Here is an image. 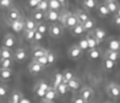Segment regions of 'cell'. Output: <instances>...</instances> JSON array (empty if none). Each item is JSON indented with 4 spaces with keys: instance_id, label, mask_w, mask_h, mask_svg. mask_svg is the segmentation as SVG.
I'll return each instance as SVG.
<instances>
[{
    "instance_id": "9c48e42d",
    "label": "cell",
    "mask_w": 120,
    "mask_h": 103,
    "mask_svg": "<svg viewBox=\"0 0 120 103\" xmlns=\"http://www.w3.org/2000/svg\"><path fill=\"white\" fill-rule=\"evenodd\" d=\"M27 52L22 49V48H18L15 52H14V57L13 59L17 62V63H23L26 59H27Z\"/></svg>"
},
{
    "instance_id": "7bdbcfd3",
    "label": "cell",
    "mask_w": 120,
    "mask_h": 103,
    "mask_svg": "<svg viewBox=\"0 0 120 103\" xmlns=\"http://www.w3.org/2000/svg\"><path fill=\"white\" fill-rule=\"evenodd\" d=\"M12 4H13V0H0V6L3 9L4 8L9 9L12 7Z\"/></svg>"
},
{
    "instance_id": "52a82bcc",
    "label": "cell",
    "mask_w": 120,
    "mask_h": 103,
    "mask_svg": "<svg viewBox=\"0 0 120 103\" xmlns=\"http://www.w3.org/2000/svg\"><path fill=\"white\" fill-rule=\"evenodd\" d=\"M60 19H61V13H60V11L49 9L45 13V21H47V22H60Z\"/></svg>"
},
{
    "instance_id": "d4e9b609",
    "label": "cell",
    "mask_w": 120,
    "mask_h": 103,
    "mask_svg": "<svg viewBox=\"0 0 120 103\" xmlns=\"http://www.w3.org/2000/svg\"><path fill=\"white\" fill-rule=\"evenodd\" d=\"M31 18H33L37 22H44L45 21V12L38 10V9H35L31 13Z\"/></svg>"
},
{
    "instance_id": "8d00e7d4",
    "label": "cell",
    "mask_w": 120,
    "mask_h": 103,
    "mask_svg": "<svg viewBox=\"0 0 120 103\" xmlns=\"http://www.w3.org/2000/svg\"><path fill=\"white\" fill-rule=\"evenodd\" d=\"M38 32H40L41 34L45 35L47 33H49V26L46 24L45 22H38V25H37V29Z\"/></svg>"
},
{
    "instance_id": "d6a6232c",
    "label": "cell",
    "mask_w": 120,
    "mask_h": 103,
    "mask_svg": "<svg viewBox=\"0 0 120 103\" xmlns=\"http://www.w3.org/2000/svg\"><path fill=\"white\" fill-rule=\"evenodd\" d=\"M109 49L112 51H118L120 52V40L116 38H111L109 40Z\"/></svg>"
},
{
    "instance_id": "6da1fadb",
    "label": "cell",
    "mask_w": 120,
    "mask_h": 103,
    "mask_svg": "<svg viewBox=\"0 0 120 103\" xmlns=\"http://www.w3.org/2000/svg\"><path fill=\"white\" fill-rule=\"evenodd\" d=\"M60 22L64 27L70 29L73 26H75L77 23H79V21H78L77 16L74 12L72 13L69 11H65V12L61 13Z\"/></svg>"
},
{
    "instance_id": "ac0fdd59",
    "label": "cell",
    "mask_w": 120,
    "mask_h": 103,
    "mask_svg": "<svg viewBox=\"0 0 120 103\" xmlns=\"http://www.w3.org/2000/svg\"><path fill=\"white\" fill-rule=\"evenodd\" d=\"M69 32H70V34H71L73 37H80V36H82V35L85 32V30H84V28H83L82 23L79 22V23H77L75 26H73L72 28H70V29H69Z\"/></svg>"
},
{
    "instance_id": "3957f363",
    "label": "cell",
    "mask_w": 120,
    "mask_h": 103,
    "mask_svg": "<svg viewBox=\"0 0 120 103\" xmlns=\"http://www.w3.org/2000/svg\"><path fill=\"white\" fill-rule=\"evenodd\" d=\"M106 93L110 97L113 99L120 98V85H118L115 82H112L108 84L106 87Z\"/></svg>"
},
{
    "instance_id": "d6986e66",
    "label": "cell",
    "mask_w": 120,
    "mask_h": 103,
    "mask_svg": "<svg viewBox=\"0 0 120 103\" xmlns=\"http://www.w3.org/2000/svg\"><path fill=\"white\" fill-rule=\"evenodd\" d=\"M87 41H88V45H89V49H95V48H98L99 42L97 40V38L94 37L92 31H89L87 32L86 36H85Z\"/></svg>"
},
{
    "instance_id": "836d02e7",
    "label": "cell",
    "mask_w": 120,
    "mask_h": 103,
    "mask_svg": "<svg viewBox=\"0 0 120 103\" xmlns=\"http://www.w3.org/2000/svg\"><path fill=\"white\" fill-rule=\"evenodd\" d=\"M75 73L70 70V69H66L64 72H63V82H68L70 80H72L73 78H75Z\"/></svg>"
},
{
    "instance_id": "7c38bea8",
    "label": "cell",
    "mask_w": 120,
    "mask_h": 103,
    "mask_svg": "<svg viewBox=\"0 0 120 103\" xmlns=\"http://www.w3.org/2000/svg\"><path fill=\"white\" fill-rule=\"evenodd\" d=\"M92 33L94 35V37L97 38V40L100 43L102 42L103 40H105V38L107 37V33L105 30H103L102 28H99V27H96L92 30Z\"/></svg>"
},
{
    "instance_id": "d590c367",
    "label": "cell",
    "mask_w": 120,
    "mask_h": 103,
    "mask_svg": "<svg viewBox=\"0 0 120 103\" xmlns=\"http://www.w3.org/2000/svg\"><path fill=\"white\" fill-rule=\"evenodd\" d=\"M49 5H50V9L52 10L60 11V9L63 7V5L58 0H49Z\"/></svg>"
},
{
    "instance_id": "b9f144b4",
    "label": "cell",
    "mask_w": 120,
    "mask_h": 103,
    "mask_svg": "<svg viewBox=\"0 0 120 103\" xmlns=\"http://www.w3.org/2000/svg\"><path fill=\"white\" fill-rule=\"evenodd\" d=\"M1 68H10L13 64V59H3L0 61Z\"/></svg>"
},
{
    "instance_id": "4316f807",
    "label": "cell",
    "mask_w": 120,
    "mask_h": 103,
    "mask_svg": "<svg viewBox=\"0 0 120 103\" xmlns=\"http://www.w3.org/2000/svg\"><path fill=\"white\" fill-rule=\"evenodd\" d=\"M82 6L87 10H94L97 9L98 3V0H82Z\"/></svg>"
},
{
    "instance_id": "4dcf8cb0",
    "label": "cell",
    "mask_w": 120,
    "mask_h": 103,
    "mask_svg": "<svg viewBox=\"0 0 120 103\" xmlns=\"http://www.w3.org/2000/svg\"><path fill=\"white\" fill-rule=\"evenodd\" d=\"M63 82V72H55L54 73V76H53V81H52V85L55 89Z\"/></svg>"
},
{
    "instance_id": "e575fe53",
    "label": "cell",
    "mask_w": 120,
    "mask_h": 103,
    "mask_svg": "<svg viewBox=\"0 0 120 103\" xmlns=\"http://www.w3.org/2000/svg\"><path fill=\"white\" fill-rule=\"evenodd\" d=\"M36 9H38V10H41L43 12H47L49 9H50V5H49V0H41L39 2V4L38 5L37 8Z\"/></svg>"
},
{
    "instance_id": "cb8c5ba5",
    "label": "cell",
    "mask_w": 120,
    "mask_h": 103,
    "mask_svg": "<svg viewBox=\"0 0 120 103\" xmlns=\"http://www.w3.org/2000/svg\"><path fill=\"white\" fill-rule=\"evenodd\" d=\"M22 96L21 92L19 90H14L10 94L8 103H20L22 100Z\"/></svg>"
},
{
    "instance_id": "8992f818",
    "label": "cell",
    "mask_w": 120,
    "mask_h": 103,
    "mask_svg": "<svg viewBox=\"0 0 120 103\" xmlns=\"http://www.w3.org/2000/svg\"><path fill=\"white\" fill-rule=\"evenodd\" d=\"M79 95L85 100V102H91L94 97V90L89 86H82L80 89Z\"/></svg>"
},
{
    "instance_id": "74e56055",
    "label": "cell",
    "mask_w": 120,
    "mask_h": 103,
    "mask_svg": "<svg viewBox=\"0 0 120 103\" xmlns=\"http://www.w3.org/2000/svg\"><path fill=\"white\" fill-rule=\"evenodd\" d=\"M46 56L48 58V62H49V66L51 65H53L56 60H57V57H56V54L52 52L51 50H47V53H46Z\"/></svg>"
},
{
    "instance_id": "11a10c76",
    "label": "cell",
    "mask_w": 120,
    "mask_h": 103,
    "mask_svg": "<svg viewBox=\"0 0 120 103\" xmlns=\"http://www.w3.org/2000/svg\"><path fill=\"white\" fill-rule=\"evenodd\" d=\"M107 1H111V0H104V2H107Z\"/></svg>"
},
{
    "instance_id": "9f6ffc18",
    "label": "cell",
    "mask_w": 120,
    "mask_h": 103,
    "mask_svg": "<svg viewBox=\"0 0 120 103\" xmlns=\"http://www.w3.org/2000/svg\"><path fill=\"white\" fill-rule=\"evenodd\" d=\"M86 103H92V102H86Z\"/></svg>"
},
{
    "instance_id": "c3c4849f",
    "label": "cell",
    "mask_w": 120,
    "mask_h": 103,
    "mask_svg": "<svg viewBox=\"0 0 120 103\" xmlns=\"http://www.w3.org/2000/svg\"><path fill=\"white\" fill-rule=\"evenodd\" d=\"M40 1H41V0H27V4H28V6H29L30 7L36 9Z\"/></svg>"
},
{
    "instance_id": "83f0119b",
    "label": "cell",
    "mask_w": 120,
    "mask_h": 103,
    "mask_svg": "<svg viewBox=\"0 0 120 103\" xmlns=\"http://www.w3.org/2000/svg\"><path fill=\"white\" fill-rule=\"evenodd\" d=\"M38 22L33 18L24 19V30H36Z\"/></svg>"
},
{
    "instance_id": "7dc6e473",
    "label": "cell",
    "mask_w": 120,
    "mask_h": 103,
    "mask_svg": "<svg viewBox=\"0 0 120 103\" xmlns=\"http://www.w3.org/2000/svg\"><path fill=\"white\" fill-rule=\"evenodd\" d=\"M43 34H41L40 32H38V30H36V34H35V37H34V41L33 42H39L43 39Z\"/></svg>"
},
{
    "instance_id": "30bf717a",
    "label": "cell",
    "mask_w": 120,
    "mask_h": 103,
    "mask_svg": "<svg viewBox=\"0 0 120 103\" xmlns=\"http://www.w3.org/2000/svg\"><path fill=\"white\" fill-rule=\"evenodd\" d=\"M10 27L12 30H14L16 33H21L22 31H24V20L22 18H20L14 22H9Z\"/></svg>"
},
{
    "instance_id": "ba28073f",
    "label": "cell",
    "mask_w": 120,
    "mask_h": 103,
    "mask_svg": "<svg viewBox=\"0 0 120 103\" xmlns=\"http://www.w3.org/2000/svg\"><path fill=\"white\" fill-rule=\"evenodd\" d=\"M45 68V66H43L41 64H39L38 61H36L35 59L29 64L28 66V71L32 74V75H37L38 73H40L43 69Z\"/></svg>"
},
{
    "instance_id": "681fc988",
    "label": "cell",
    "mask_w": 120,
    "mask_h": 103,
    "mask_svg": "<svg viewBox=\"0 0 120 103\" xmlns=\"http://www.w3.org/2000/svg\"><path fill=\"white\" fill-rule=\"evenodd\" d=\"M112 22L114 23V25L120 27V16H117V15H114L113 18H112Z\"/></svg>"
},
{
    "instance_id": "8fae6325",
    "label": "cell",
    "mask_w": 120,
    "mask_h": 103,
    "mask_svg": "<svg viewBox=\"0 0 120 103\" xmlns=\"http://www.w3.org/2000/svg\"><path fill=\"white\" fill-rule=\"evenodd\" d=\"M7 18H8V22H14V21H16V20L22 18V17H21L20 11H19L16 7H10L9 9H8Z\"/></svg>"
},
{
    "instance_id": "e0dca14e",
    "label": "cell",
    "mask_w": 120,
    "mask_h": 103,
    "mask_svg": "<svg viewBox=\"0 0 120 103\" xmlns=\"http://www.w3.org/2000/svg\"><path fill=\"white\" fill-rule=\"evenodd\" d=\"M97 12H98V14L99 15V17H102V18H103V17H108V16L111 14V12H110V10H109L107 5H106L104 2L98 4V7H97Z\"/></svg>"
},
{
    "instance_id": "277c9868",
    "label": "cell",
    "mask_w": 120,
    "mask_h": 103,
    "mask_svg": "<svg viewBox=\"0 0 120 103\" xmlns=\"http://www.w3.org/2000/svg\"><path fill=\"white\" fill-rule=\"evenodd\" d=\"M49 87H50V85H49L46 81H38V83L36 84V86H35V88H34V92H35V94H36L38 96L44 98L45 94H46L47 90L49 89Z\"/></svg>"
},
{
    "instance_id": "603a6c76",
    "label": "cell",
    "mask_w": 120,
    "mask_h": 103,
    "mask_svg": "<svg viewBox=\"0 0 120 103\" xmlns=\"http://www.w3.org/2000/svg\"><path fill=\"white\" fill-rule=\"evenodd\" d=\"M116 66V62L112 61V60H110L106 57H103V60H102V66H103V69L106 70V71H112L114 69Z\"/></svg>"
},
{
    "instance_id": "ab89813d",
    "label": "cell",
    "mask_w": 120,
    "mask_h": 103,
    "mask_svg": "<svg viewBox=\"0 0 120 103\" xmlns=\"http://www.w3.org/2000/svg\"><path fill=\"white\" fill-rule=\"evenodd\" d=\"M56 90H57L59 96H65V95L68 93V91L69 89H68V84H67L66 82H62V83L56 88Z\"/></svg>"
},
{
    "instance_id": "60d3db41",
    "label": "cell",
    "mask_w": 120,
    "mask_h": 103,
    "mask_svg": "<svg viewBox=\"0 0 120 103\" xmlns=\"http://www.w3.org/2000/svg\"><path fill=\"white\" fill-rule=\"evenodd\" d=\"M78 45H79V47H80L83 52H85V51H88V50H89L88 41H87V39H86V37H82V38L79 40Z\"/></svg>"
},
{
    "instance_id": "f1b7e54d",
    "label": "cell",
    "mask_w": 120,
    "mask_h": 103,
    "mask_svg": "<svg viewBox=\"0 0 120 103\" xmlns=\"http://www.w3.org/2000/svg\"><path fill=\"white\" fill-rule=\"evenodd\" d=\"M104 3L107 5V7H108V8H109L110 12H111V13H113V14H115V13H116L117 9H118V8H119V7H120V5L117 3V1H116V0H111V1L104 2Z\"/></svg>"
},
{
    "instance_id": "f546056e",
    "label": "cell",
    "mask_w": 120,
    "mask_h": 103,
    "mask_svg": "<svg viewBox=\"0 0 120 103\" xmlns=\"http://www.w3.org/2000/svg\"><path fill=\"white\" fill-rule=\"evenodd\" d=\"M0 75H1V79L3 81H8L12 77V70H11V68H1Z\"/></svg>"
},
{
    "instance_id": "bcb514c9",
    "label": "cell",
    "mask_w": 120,
    "mask_h": 103,
    "mask_svg": "<svg viewBox=\"0 0 120 103\" xmlns=\"http://www.w3.org/2000/svg\"><path fill=\"white\" fill-rule=\"evenodd\" d=\"M71 102H72V103H86V102H85V100H84V99H83L80 95L73 96Z\"/></svg>"
},
{
    "instance_id": "7a4b0ae2",
    "label": "cell",
    "mask_w": 120,
    "mask_h": 103,
    "mask_svg": "<svg viewBox=\"0 0 120 103\" xmlns=\"http://www.w3.org/2000/svg\"><path fill=\"white\" fill-rule=\"evenodd\" d=\"M64 34V26L57 22H52L49 26V35L53 38H59Z\"/></svg>"
},
{
    "instance_id": "f6af8a7d",
    "label": "cell",
    "mask_w": 120,
    "mask_h": 103,
    "mask_svg": "<svg viewBox=\"0 0 120 103\" xmlns=\"http://www.w3.org/2000/svg\"><path fill=\"white\" fill-rule=\"evenodd\" d=\"M35 60L36 61H38L39 64H41L43 66H49V62H48V58H47V56L46 55H44V56H41V57H38V58H35Z\"/></svg>"
},
{
    "instance_id": "ffe728a7",
    "label": "cell",
    "mask_w": 120,
    "mask_h": 103,
    "mask_svg": "<svg viewBox=\"0 0 120 103\" xmlns=\"http://www.w3.org/2000/svg\"><path fill=\"white\" fill-rule=\"evenodd\" d=\"M59 95H58V92H57V90L53 87V86H50L49 87V89L47 90V92H46V94H45V96H44V98L45 99H48V100H52V101H54L56 98H57V96H58Z\"/></svg>"
},
{
    "instance_id": "f35d334b",
    "label": "cell",
    "mask_w": 120,
    "mask_h": 103,
    "mask_svg": "<svg viewBox=\"0 0 120 103\" xmlns=\"http://www.w3.org/2000/svg\"><path fill=\"white\" fill-rule=\"evenodd\" d=\"M35 34H36V30H24L23 31L24 38L27 41H30V42H33L34 41Z\"/></svg>"
},
{
    "instance_id": "1f68e13d",
    "label": "cell",
    "mask_w": 120,
    "mask_h": 103,
    "mask_svg": "<svg viewBox=\"0 0 120 103\" xmlns=\"http://www.w3.org/2000/svg\"><path fill=\"white\" fill-rule=\"evenodd\" d=\"M82 25H83V28H84L85 32H89V31H92L94 28H96V27H95L96 22H95V20H94L93 18H90V19H88L86 22H84L82 23Z\"/></svg>"
},
{
    "instance_id": "f5cc1de1",
    "label": "cell",
    "mask_w": 120,
    "mask_h": 103,
    "mask_svg": "<svg viewBox=\"0 0 120 103\" xmlns=\"http://www.w3.org/2000/svg\"><path fill=\"white\" fill-rule=\"evenodd\" d=\"M114 15H117V16H120V7H119V8L117 9V11H116V13H115Z\"/></svg>"
},
{
    "instance_id": "f907efd6",
    "label": "cell",
    "mask_w": 120,
    "mask_h": 103,
    "mask_svg": "<svg viewBox=\"0 0 120 103\" xmlns=\"http://www.w3.org/2000/svg\"><path fill=\"white\" fill-rule=\"evenodd\" d=\"M40 103H54V101H52V100H48V99L43 98V99L40 101Z\"/></svg>"
},
{
    "instance_id": "5b68a950",
    "label": "cell",
    "mask_w": 120,
    "mask_h": 103,
    "mask_svg": "<svg viewBox=\"0 0 120 103\" xmlns=\"http://www.w3.org/2000/svg\"><path fill=\"white\" fill-rule=\"evenodd\" d=\"M82 53H83V51L79 47L78 44L72 45L68 51V55L71 60H78L79 58H81Z\"/></svg>"
},
{
    "instance_id": "44dd1931",
    "label": "cell",
    "mask_w": 120,
    "mask_h": 103,
    "mask_svg": "<svg viewBox=\"0 0 120 103\" xmlns=\"http://www.w3.org/2000/svg\"><path fill=\"white\" fill-rule=\"evenodd\" d=\"M0 57H1V60H3V59H13L14 52L11 51V49L2 46L1 51H0Z\"/></svg>"
},
{
    "instance_id": "2e32d148",
    "label": "cell",
    "mask_w": 120,
    "mask_h": 103,
    "mask_svg": "<svg viewBox=\"0 0 120 103\" xmlns=\"http://www.w3.org/2000/svg\"><path fill=\"white\" fill-rule=\"evenodd\" d=\"M74 13L76 14L77 19H78L79 22H81V23H83L84 22H86L88 19H90V18H91V17L89 16L88 12H87V11H85V10H83V9H80V8H78V9H76V10H75V12H74Z\"/></svg>"
},
{
    "instance_id": "db71d44e",
    "label": "cell",
    "mask_w": 120,
    "mask_h": 103,
    "mask_svg": "<svg viewBox=\"0 0 120 103\" xmlns=\"http://www.w3.org/2000/svg\"><path fill=\"white\" fill-rule=\"evenodd\" d=\"M104 103H113V102H110V101H107V102H104Z\"/></svg>"
},
{
    "instance_id": "484cf974",
    "label": "cell",
    "mask_w": 120,
    "mask_h": 103,
    "mask_svg": "<svg viewBox=\"0 0 120 103\" xmlns=\"http://www.w3.org/2000/svg\"><path fill=\"white\" fill-rule=\"evenodd\" d=\"M67 84L68 86V89L72 90V91H76V90H79V89L82 88L81 87V81L77 77H75L72 80H70L69 81H68Z\"/></svg>"
},
{
    "instance_id": "ee69618b",
    "label": "cell",
    "mask_w": 120,
    "mask_h": 103,
    "mask_svg": "<svg viewBox=\"0 0 120 103\" xmlns=\"http://www.w3.org/2000/svg\"><path fill=\"white\" fill-rule=\"evenodd\" d=\"M8 86L6 85L4 82H2L0 85V96H1V98H4L8 95Z\"/></svg>"
},
{
    "instance_id": "4fadbf2b",
    "label": "cell",
    "mask_w": 120,
    "mask_h": 103,
    "mask_svg": "<svg viewBox=\"0 0 120 103\" xmlns=\"http://www.w3.org/2000/svg\"><path fill=\"white\" fill-rule=\"evenodd\" d=\"M16 44V38L12 34H7L3 39V46L12 49Z\"/></svg>"
},
{
    "instance_id": "5bb4252c",
    "label": "cell",
    "mask_w": 120,
    "mask_h": 103,
    "mask_svg": "<svg viewBox=\"0 0 120 103\" xmlns=\"http://www.w3.org/2000/svg\"><path fill=\"white\" fill-rule=\"evenodd\" d=\"M103 57H106V58H108L110 60H112V61H114V62L117 63L120 60V52H118V51H112V50L108 49L104 52Z\"/></svg>"
},
{
    "instance_id": "9a60e30c",
    "label": "cell",
    "mask_w": 120,
    "mask_h": 103,
    "mask_svg": "<svg viewBox=\"0 0 120 103\" xmlns=\"http://www.w3.org/2000/svg\"><path fill=\"white\" fill-rule=\"evenodd\" d=\"M102 54V52L100 49L98 48H95V49H89L87 52V58L91 61H96L98 58H100Z\"/></svg>"
},
{
    "instance_id": "816d5d0a",
    "label": "cell",
    "mask_w": 120,
    "mask_h": 103,
    "mask_svg": "<svg viewBox=\"0 0 120 103\" xmlns=\"http://www.w3.org/2000/svg\"><path fill=\"white\" fill-rule=\"evenodd\" d=\"M62 5H63V7H65L66 6V4H67V2H68V0H58Z\"/></svg>"
},
{
    "instance_id": "7402d4cb",
    "label": "cell",
    "mask_w": 120,
    "mask_h": 103,
    "mask_svg": "<svg viewBox=\"0 0 120 103\" xmlns=\"http://www.w3.org/2000/svg\"><path fill=\"white\" fill-rule=\"evenodd\" d=\"M47 53V50L40 47V46H36L33 48L32 52H31V54L33 56V58H38V57H41V56H44L46 55Z\"/></svg>"
}]
</instances>
